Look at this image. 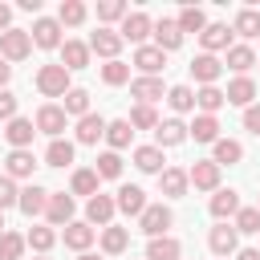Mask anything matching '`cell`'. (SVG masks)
Segmentation results:
<instances>
[{"mask_svg": "<svg viewBox=\"0 0 260 260\" xmlns=\"http://www.w3.org/2000/svg\"><path fill=\"white\" fill-rule=\"evenodd\" d=\"M37 89L45 98H65L73 85H69V69L65 65H41L37 69Z\"/></svg>", "mask_w": 260, "mask_h": 260, "instance_id": "obj_1", "label": "cell"}, {"mask_svg": "<svg viewBox=\"0 0 260 260\" xmlns=\"http://www.w3.org/2000/svg\"><path fill=\"white\" fill-rule=\"evenodd\" d=\"M175 223V211L167 203H146V211L138 215V232H146L150 240L154 236H167V228Z\"/></svg>", "mask_w": 260, "mask_h": 260, "instance_id": "obj_2", "label": "cell"}, {"mask_svg": "<svg viewBox=\"0 0 260 260\" xmlns=\"http://www.w3.org/2000/svg\"><path fill=\"white\" fill-rule=\"evenodd\" d=\"M32 53V37L24 32V28H8V32H0V57L12 65V61H24Z\"/></svg>", "mask_w": 260, "mask_h": 260, "instance_id": "obj_3", "label": "cell"}, {"mask_svg": "<svg viewBox=\"0 0 260 260\" xmlns=\"http://www.w3.org/2000/svg\"><path fill=\"white\" fill-rule=\"evenodd\" d=\"M73 211H77L73 195H65V191H49V207H45L49 228H65V223H73Z\"/></svg>", "mask_w": 260, "mask_h": 260, "instance_id": "obj_4", "label": "cell"}, {"mask_svg": "<svg viewBox=\"0 0 260 260\" xmlns=\"http://www.w3.org/2000/svg\"><path fill=\"white\" fill-rule=\"evenodd\" d=\"M207 248H211L219 260H228L232 252H240V232H236L232 223H215V228L207 232Z\"/></svg>", "mask_w": 260, "mask_h": 260, "instance_id": "obj_5", "label": "cell"}, {"mask_svg": "<svg viewBox=\"0 0 260 260\" xmlns=\"http://www.w3.org/2000/svg\"><path fill=\"white\" fill-rule=\"evenodd\" d=\"M150 28H154V20L146 16V12H126V20H122V28H118V37L122 41H134V45H146V37H150Z\"/></svg>", "mask_w": 260, "mask_h": 260, "instance_id": "obj_6", "label": "cell"}, {"mask_svg": "<svg viewBox=\"0 0 260 260\" xmlns=\"http://www.w3.org/2000/svg\"><path fill=\"white\" fill-rule=\"evenodd\" d=\"M187 183H191L195 191H219V167H215L211 158H199V162H191Z\"/></svg>", "mask_w": 260, "mask_h": 260, "instance_id": "obj_7", "label": "cell"}, {"mask_svg": "<svg viewBox=\"0 0 260 260\" xmlns=\"http://www.w3.org/2000/svg\"><path fill=\"white\" fill-rule=\"evenodd\" d=\"M114 207H118L122 215H142V211H146V191H142L138 183H122L118 195H114Z\"/></svg>", "mask_w": 260, "mask_h": 260, "instance_id": "obj_8", "label": "cell"}, {"mask_svg": "<svg viewBox=\"0 0 260 260\" xmlns=\"http://www.w3.org/2000/svg\"><path fill=\"white\" fill-rule=\"evenodd\" d=\"M32 45L37 49H61V24H57V16H41V20H32Z\"/></svg>", "mask_w": 260, "mask_h": 260, "instance_id": "obj_9", "label": "cell"}, {"mask_svg": "<svg viewBox=\"0 0 260 260\" xmlns=\"http://www.w3.org/2000/svg\"><path fill=\"white\" fill-rule=\"evenodd\" d=\"M122 37H118V28H98L93 37H89V53H98V57H106V61H118V53H122Z\"/></svg>", "mask_w": 260, "mask_h": 260, "instance_id": "obj_10", "label": "cell"}, {"mask_svg": "<svg viewBox=\"0 0 260 260\" xmlns=\"http://www.w3.org/2000/svg\"><path fill=\"white\" fill-rule=\"evenodd\" d=\"M191 77L199 81V85H215L219 81V73H223V61L219 57H211V53H199V57H191Z\"/></svg>", "mask_w": 260, "mask_h": 260, "instance_id": "obj_11", "label": "cell"}, {"mask_svg": "<svg viewBox=\"0 0 260 260\" xmlns=\"http://www.w3.org/2000/svg\"><path fill=\"white\" fill-rule=\"evenodd\" d=\"M65 122H69V118H65V110H61V106H53V102H45V106L37 110V122H32V126H37L41 134H49V138H61Z\"/></svg>", "mask_w": 260, "mask_h": 260, "instance_id": "obj_12", "label": "cell"}, {"mask_svg": "<svg viewBox=\"0 0 260 260\" xmlns=\"http://www.w3.org/2000/svg\"><path fill=\"white\" fill-rule=\"evenodd\" d=\"M114 195H89L85 199V223H98V228H110V219H114Z\"/></svg>", "mask_w": 260, "mask_h": 260, "instance_id": "obj_13", "label": "cell"}, {"mask_svg": "<svg viewBox=\"0 0 260 260\" xmlns=\"http://www.w3.org/2000/svg\"><path fill=\"white\" fill-rule=\"evenodd\" d=\"M130 98H138V106H154V102H162V98H167L162 77H134V81H130Z\"/></svg>", "mask_w": 260, "mask_h": 260, "instance_id": "obj_14", "label": "cell"}, {"mask_svg": "<svg viewBox=\"0 0 260 260\" xmlns=\"http://www.w3.org/2000/svg\"><path fill=\"white\" fill-rule=\"evenodd\" d=\"M223 102L228 106H256V81L252 77H232L228 81V89H223Z\"/></svg>", "mask_w": 260, "mask_h": 260, "instance_id": "obj_15", "label": "cell"}, {"mask_svg": "<svg viewBox=\"0 0 260 260\" xmlns=\"http://www.w3.org/2000/svg\"><path fill=\"white\" fill-rule=\"evenodd\" d=\"M32 134H37L32 118H12V122H4V138H8L12 150H28V146H32Z\"/></svg>", "mask_w": 260, "mask_h": 260, "instance_id": "obj_16", "label": "cell"}, {"mask_svg": "<svg viewBox=\"0 0 260 260\" xmlns=\"http://www.w3.org/2000/svg\"><path fill=\"white\" fill-rule=\"evenodd\" d=\"M207 211H211V215H215L219 223H228V219H232V215L240 211V195H236L232 187H228V191L219 187V191H211V199H207Z\"/></svg>", "mask_w": 260, "mask_h": 260, "instance_id": "obj_17", "label": "cell"}, {"mask_svg": "<svg viewBox=\"0 0 260 260\" xmlns=\"http://www.w3.org/2000/svg\"><path fill=\"white\" fill-rule=\"evenodd\" d=\"M134 65L142 69V77H158V69H167V53L154 45H138L134 49Z\"/></svg>", "mask_w": 260, "mask_h": 260, "instance_id": "obj_18", "label": "cell"}, {"mask_svg": "<svg viewBox=\"0 0 260 260\" xmlns=\"http://www.w3.org/2000/svg\"><path fill=\"white\" fill-rule=\"evenodd\" d=\"M187 142V126L179 122V118H162L158 126H154V146L162 150V146H183Z\"/></svg>", "mask_w": 260, "mask_h": 260, "instance_id": "obj_19", "label": "cell"}, {"mask_svg": "<svg viewBox=\"0 0 260 260\" xmlns=\"http://www.w3.org/2000/svg\"><path fill=\"white\" fill-rule=\"evenodd\" d=\"M32 171H37V158H32V150H8V158H4V175L16 183V179H32Z\"/></svg>", "mask_w": 260, "mask_h": 260, "instance_id": "obj_20", "label": "cell"}, {"mask_svg": "<svg viewBox=\"0 0 260 260\" xmlns=\"http://www.w3.org/2000/svg\"><path fill=\"white\" fill-rule=\"evenodd\" d=\"M187 171L183 167H162V175H158V191L167 195V199H183L187 195Z\"/></svg>", "mask_w": 260, "mask_h": 260, "instance_id": "obj_21", "label": "cell"}, {"mask_svg": "<svg viewBox=\"0 0 260 260\" xmlns=\"http://www.w3.org/2000/svg\"><path fill=\"white\" fill-rule=\"evenodd\" d=\"M16 207H20L24 215H45V207H49V191H45L41 183H28V187H20Z\"/></svg>", "mask_w": 260, "mask_h": 260, "instance_id": "obj_22", "label": "cell"}, {"mask_svg": "<svg viewBox=\"0 0 260 260\" xmlns=\"http://www.w3.org/2000/svg\"><path fill=\"white\" fill-rule=\"evenodd\" d=\"M150 37H154V49H162V53H175L179 45H183V32H179V24L175 20H158L154 28H150Z\"/></svg>", "mask_w": 260, "mask_h": 260, "instance_id": "obj_23", "label": "cell"}, {"mask_svg": "<svg viewBox=\"0 0 260 260\" xmlns=\"http://www.w3.org/2000/svg\"><path fill=\"white\" fill-rule=\"evenodd\" d=\"M98 138H106V118L89 110L85 118H77V142L81 146H98Z\"/></svg>", "mask_w": 260, "mask_h": 260, "instance_id": "obj_24", "label": "cell"}, {"mask_svg": "<svg viewBox=\"0 0 260 260\" xmlns=\"http://www.w3.org/2000/svg\"><path fill=\"white\" fill-rule=\"evenodd\" d=\"M93 236H98V232H93L89 223H77V219L61 228V240H65V248H73V252H89Z\"/></svg>", "mask_w": 260, "mask_h": 260, "instance_id": "obj_25", "label": "cell"}, {"mask_svg": "<svg viewBox=\"0 0 260 260\" xmlns=\"http://www.w3.org/2000/svg\"><path fill=\"white\" fill-rule=\"evenodd\" d=\"M199 45H203V53H219V49H232V28L228 24H207L203 32H199Z\"/></svg>", "mask_w": 260, "mask_h": 260, "instance_id": "obj_26", "label": "cell"}, {"mask_svg": "<svg viewBox=\"0 0 260 260\" xmlns=\"http://www.w3.org/2000/svg\"><path fill=\"white\" fill-rule=\"evenodd\" d=\"M61 65H65L69 73L85 69V65H89V45H85V41H61Z\"/></svg>", "mask_w": 260, "mask_h": 260, "instance_id": "obj_27", "label": "cell"}, {"mask_svg": "<svg viewBox=\"0 0 260 260\" xmlns=\"http://www.w3.org/2000/svg\"><path fill=\"white\" fill-rule=\"evenodd\" d=\"M240 158H244V146L236 138H215L211 142V162L215 167H236Z\"/></svg>", "mask_w": 260, "mask_h": 260, "instance_id": "obj_28", "label": "cell"}, {"mask_svg": "<svg viewBox=\"0 0 260 260\" xmlns=\"http://www.w3.org/2000/svg\"><path fill=\"white\" fill-rule=\"evenodd\" d=\"M130 158H134V167H138L142 175H162V162H167L158 146H134Z\"/></svg>", "mask_w": 260, "mask_h": 260, "instance_id": "obj_29", "label": "cell"}, {"mask_svg": "<svg viewBox=\"0 0 260 260\" xmlns=\"http://www.w3.org/2000/svg\"><path fill=\"white\" fill-rule=\"evenodd\" d=\"M183 256V244L175 236H154L146 244V260H179Z\"/></svg>", "mask_w": 260, "mask_h": 260, "instance_id": "obj_30", "label": "cell"}, {"mask_svg": "<svg viewBox=\"0 0 260 260\" xmlns=\"http://www.w3.org/2000/svg\"><path fill=\"white\" fill-rule=\"evenodd\" d=\"M223 65H228V69H232L236 77H248V69L256 65V53H252L248 45H232V49H228V61H223Z\"/></svg>", "mask_w": 260, "mask_h": 260, "instance_id": "obj_31", "label": "cell"}, {"mask_svg": "<svg viewBox=\"0 0 260 260\" xmlns=\"http://www.w3.org/2000/svg\"><path fill=\"white\" fill-rule=\"evenodd\" d=\"M187 138H195V142H215V138H219V122H215L211 114H195V122L187 126Z\"/></svg>", "mask_w": 260, "mask_h": 260, "instance_id": "obj_32", "label": "cell"}, {"mask_svg": "<svg viewBox=\"0 0 260 260\" xmlns=\"http://www.w3.org/2000/svg\"><path fill=\"white\" fill-rule=\"evenodd\" d=\"M126 244H130V232H126V228H118V223L102 228V252H106V256H122Z\"/></svg>", "mask_w": 260, "mask_h": 260, "instance_id": "obj_33", "label": "cell"}, {"mask_svg": "<svg viewBox=\"0 0 260 260\" xmlns=\"http://www.w3.org/2000/svg\"><path fill=\"white\" fill-rule=\"evenodd\" d=\"M175 24H179V32H195V37H199V32L207 28V12L195 8V4H187V8L175 16Z\"/></svg>", "mask_w": 260, "mask_h": 260, "instance_id": "obj_34", "label": "cell"}, {"mask_svg": "<svg viewBox=\"0 0 260 260\" xmlns=\"http://www.w3.org/2000/svg\"><path fill=\"white\" fill-rule=\"evenodd\" d=\"M130 138H134V130H130V122H126V118L106 122V142H110V150H114V154H118V150H126V146H130Z\"/></svg>", "mask_w": 260, "mask_h": 260, "instance_id": "obj_35", "label": "cell"}, {"mask_svg": "<svg viewBox=\"0 0 260 260\" xmlns=\"http://www.w3.org/2000/svg\"><path fill=\"white\" fill-rule=\"evenodd\" d=\"M195 106H199V114H211L215 118V110L223 106V89L219 85H199L195 89Z\"/></svg>", "mask_w": 260, "mask_h": 260, "instance_id": "obj_36", "label": "cell"}, {"mask_svg": "<svg viewBox=\"0 0 260 260\" xmlns=\"http://www.w3.org/2000/svg\"><path fill=\"white\" fill-rule=\"evenodd\" d=\"M73 162V142L69 138H53L45 150V167H69Z\"/></svg>", "mask_w": 260, "mask_h": 260, "instance_id": "obj_37", "label": "cell"}, {"mask_svg": "<svg viewBox=\"0 0 260 260\" xmlns=\"http://www.w3.org/2000/svg\"><path fill=\"white\" fill-rule=\"evenodd\" d=\"M69 195H98V175H93V167H81V171H73V179H69Z\"/></svg>", "mask_w": 260, "mask_h": 260, "instance_id": "obj_38", "label": "cell"}, {"mask_svg": "<svg viewBox=\"0 0 260 260\" xmlns=\"http://www.w3.org/2000/svg\"><path fill=\"white\" fill-rule=\"evenodd\" d=\"M61 110H65V118H69V114H73V118H85V114H89V89H77V85H73V89L65 93Z\"/></svg>", "mask_w": 260, "mask_h": 260, "instance_id": "obj_39", "label": "cell"}, {"mask_svg": "<svg viewBox=\"0 0 260 260\" xmlns=\"http://www.w3.org/2000/svg\"><path fill=\"white\" fill-rule=\"evenodd\" d=\"M167 102H171L175 114H191V110H195V89H191V85H171V89H167Z\"/></svg>", "mask_w": 260, "mask_h": 260, "instance_id": "obj_40", "label": "cell"}, {"mask_svg": "<svg viewBox=\"0 0 260 260\" xmlns=\"http://www.w3.org/2000/svg\"><path fill=\"white\" fill-rule=\"evenodd\" d=\"M93 175H98V179H118V175H122V154L102 150V154L93 158Z\"/></svg>", "mask_w": 260, "mask_h": 260, "instance_id": "obj_41", "label": "cell"}, {"mask_svg": "<svg viewBox=\"0 0 260 260\" xmlns=\"http://www.w3.org/2000/svg\"><path fill=\"white\" fill-rule=\"evenodd\" d=\"M232 32H240V37H260V12H256V8H240L236 20H232Z\"/></svg>", "mask_w": 260, "mask_h": 260, "instance_id": "obj_42", "label": "cell"}, {"mask_svg": "<svg viewBox=\"0 0 260 260\" xmlns=\"http://www.w3.org/2000/svg\"><path fill=\"white\" fill-rule=\"evenodd\" d=\"M81 20H85V4H81V0H61V8H57V24H61V28H65V24L77 28Z\"/></svg>", "mask_w": 260, "mask_h": 260, "instance_id": "obj_43", "label": "cell"}, {"mask_svg": "<svg viewBox=\"0 0 260 260\" xmlns=\"http://www.w3.org/2000/svg\"><path fill=\"white\" fill-rule=\"evenodd\" d=\"M24 244H28L32 252H41V256H45V252H49V248L57 244V232H53V228H45V223H41V228H28Z\"/></svg>", "mask_w": 260, "mask_h": 260, "instance_id": "obj_44", "label": "cell"}, {"mask_svg": "<svg viewBox=\"0 0 260 260\" xmlns=\"http://www.w3.org/2000/svg\"><path fill=\"white\" fill-rule=\"evenodd\" d=\"M126 122H130V130H154L158 126V114H154V106H134Z\"/></svg>", "mask_w": 260, "mask_h": 260, "instance_id": "obj_45", "label": "cell"}, {"mask_svg": "<svg viewBox=\"0 0 260 260\" xmlns=\"http://www.w3.org/2000/svg\"><path fill=\"white\" fill-rule=\"evenodd\" d=\"M24 236H16V232H4L0 236V260H20L24 256Z\"/></svg>", "mask_w": 260, "mask_h": 260, "instance_id": "obj_46", "label": "cell"}, {"mask_svg": "<svg viewBox=\"0 0 260 260\" xmlns=\"http://www.w3.org/2000/svg\"><path fill=\"white\" fill-rule=\"evenodd\" d=\"M126 12H130V8H126V0H102V4H98V20H102V24L126 20Z\"/></svg>", "mask_w": 260, "mask_h": 260, "instance_id": "obj_47", "label": "cell"}, {"mask_svg": "<svg viewBox=\"0 0 260 260\" xmlns=\"http://www.w3.org/2000/svg\"><path fill=\"white\" fill-rule=\"evenodd\" d=\"M102 81L106 85H126L130 81V65L126 61H106L102 65Z\"/></svg>", "mask_w": 260, "mask_h": 260, "instance_id": "obj_48", "label": "cell"}, {"mask_svg": "<svg viewBox=\"0 0 260 260\" xmlns=\"http://www.w3.org/2000/svg\"><path fill=\"white\" fill-rule=\"evenodd\" d=\"M232 219H236L232 228H236V232H244V236H252V232H260V211H256V207H240V211H236Z\"/></svg>", "mask_w": 260, "mask_h": 260, "instance_id": "obj_49", "label": "cell"}, {"mask_svg": "<svg viewBox=\"0 0 260 260\" xmlns=\"http://www.w3.org/2000/svg\"><path fill=\"white\" fill-rule=\"evenodd\" d=\"M16 199H20V187H16L8 175H0V211H4V207H16Z\"/></svg>", "mask_w": 260, "mask_h": 260, "instance_id": "obj_50", "label": "cell"}, {"mask_svg": "<svg viewBox=\"0 0 260 260\" xmlns=\"http://www.w3.org/2000/svg\"><path fill=\"white\" fill-rule=\"evenodd\" d=\"M12 118H16V93L0 89V122H12Z\"/></svg>", "mask_w": 260, "mask_h": 260, "instance_id": "obj_51", "label": "cell"}, {"mask_svg": "<svg viewBox=\"0 0 260 260\" xmlns=\"http://www.w3.org/2000/svg\"><path fill=\"white\" fill-rule=\"evenodd\" d=\"M244 130L260 134V106H248V110H244Z\"/></svg>", "mask_w": 260, "mask_h": 260, "instance_id": "obj_52", "label": "cell"}, {"mask_svg": "<svg viewBox=\"0 0 260 260\" xmlns=\"http://www.w3.org/2000/svg\"><path fill=\"white\" fill-rule=\"evenodd\" d=\"M8 28H12V8L0 4V32H8Z\"/></svg>", "mask_w": 260, "mask_h": 260, "instance_id": "obj_53", "label": "cell"}, {"mask_svg": "<svg viewBox=\"0 0 260 260\" xmlns=\"http://www.w3.org/2000/svg\"><path fill=\"white\" fill-rule=\"evenodd\" d=\"M8 77H12V65H8V61H4V57H0V89H4V85H8Z\"/></svg>", "mask_w": 260, "mask_h": 260, "instance_id": "obj_54", "label": "cell"}, {"mask_svg": "<svg viewBox=\"0 0 260 260\" xmlns=\"http://www.w3.org/2000/svg\"><path fill=\"white\" fill-rule=\"evenodd\" d=\"M236 260H260V252H256V248H240V252H236Z\"/></svg>", "mask_w": 260, "mask_h": 260, "instance_id": "obj_55", "label": "cell"}, {"mask_svg": "<svg viewBox=\"0 0 260 260\" xmlns=\"http://www.w3.org/2000/svg\"><path fill=\"white\" fill-rule=\"evenodd\" d=\"M77 260H102V256H93V252H81V256H77Z\"/></svg>", "mask_w": 260, "mask_h": 260, "instance_id": "obj_56", "label": "cell"}, {"mask_svg": "<svg viewBox=\"0 0 260 260\" xmlns=\"http://www.w3.org/2000/svg\"><path fill=\"white\" fill-rule=\"evenodd\" d=\"M0 236H4V211H0Z\"/></svg>", "mask_w": 260, "mask_h": 260, "instance_id": "obj_57", "label": "cell"}, {"mask_svg": "<svg viewBox=\"0 0 260 260\" xmlns=\"http://www.w3.org/2000/svg\"><path fill=\"white\" fill-rule=\"evenodd\" d=\"M37 260H49V256H37Z\"/></svg>", "mask_w": 260, "mask_h": 260, "instance_id": "obj_58", "label": "cell"}, {"mask_svg": "<svg viewBox=\"0 0 260 260\" xmlns=\"http://www.w3.org/2000/svg\"><path fill=\"white\" fill-rule=\"evenodd\" d=\"M256 211H260V203H256Z\"/></svg>", "mask_w": 260, "mask_h": 260, "instance_id": "obj_59", "label": "cell"}, {"mask_svg": "<svg viewBox=\"0 0 260 260\" xmlns=\"http://www.w3.org/2000/svg\"><path fill=\"white\" fill-rule=\"evenodd\" d=\"M256 65H260V61H256Z\"/></svg>", "mask_w": 260, "mask_h": 260, "instance_id": "obj_60", "label": "cell"}]
</instances>
